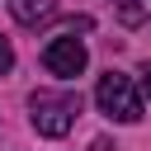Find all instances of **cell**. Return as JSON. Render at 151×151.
<instances>
[{
    "mask_svg": "<svg viewBox=\"0 0 151 151\" xmlns=\"http://www.w3.org/2000/svg\"><path fill=\"white\" fill-rule=\"evenodd\" d=\"M28 118H33L38 137H66L80 118V94L76 90H38L28 99Z\"/></svg>",
    "mask_w": 151,
    "mask_h": 151,
    "instance_id": "cell-1",
    "label": "cell"
},
{
    "mask_svg": "<svg viewBox=\"0 0 151 151\" xmlns=\"http://www.w3.org/2000/svg\"><path fill=\"white\" fill-rule=\"evenodd\" d=\"M94 104H99V113H109L113 123H137V118H142V94H137L132 76H123V71L99 76V85H94Z\"/></svg>",
    "mask_w": 151,
    "mask_h": 151,
    "instance_id": "cell-2",
    "label": "cell"
},
{
    "mask_svg": "<svg viewBox=\"0 0 151 151\" xmlns=\"http://www.w3.org/2000/svg\"><path fill=\"white\" fill-rule=\"evenodd\" d=\"M85 61H90V52H85L80 38H52V42L42 47V66H47L52 76H61V80H76V76L85 71Z\"/></svg>",
    "mask_w": 151,
    "mask_h": 151,
    "instance_id": "cell-3",
    "label": "cell"
},
{
    "mask_svg": "<svg viewBox=\"0 0 151 151\" xmlns=\"http://www.w3.org/2000/svg\"><path fill=\"white\" fill-rule=\"evenodd\" d=\"M9 14H14L19 24H28V28H33V24L52 19V14H57V5H52V0H9Z\"/></svg>",
    "mask_w": 151,
    "mask_h": 151,
    "instance_id": "cell-4",
    "label": "cell"
},
{
    "mask_svg": "<svg viewBox=\"0 0 151 151\" xmlns=\"http://www.w3.org/2000/svg\"><path fill=\"white\" fill-rule=\"evenodd\" d=\"M9 66H14V47H9L5 33H0V76H9Z\"/></svg>",
    "mask_w": 151,
    "mask_h": 151,
    "instance_id": "cell-5",
    "label": "cell"
},
{
    "mask_svg": "<svg viewBox=\"0 0 151 151\" xmlns=\"http://www.w3.org/2000/svg\"><path fill=\"white\" fill-rule=\"evenodd\" d=\"M142 94H146V99H151V61H146V66H142Z\"/></svg>",
    "mask_w": 151,
    "mask_h": 151,
    "instance_id": "cell-6",
    "label": "cell"
},
{
    "mask_svg": "<svg viewBox=\"0 0 151 151\" xmlns=\"http://www.w3.org/2000/svg\"><path fill=\"white\" fill-rule=\"evenodd\" d=\"M90 151H113V142H109V137H94V142H90Z\"/></svg>",
    "mask_w": 151,
    "mask_h": 151,
    "instance_id": "cell-7",
    "label": "cell"
}]
</instances>
